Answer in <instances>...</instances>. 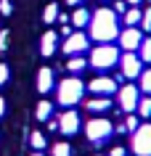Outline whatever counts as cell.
Here are the masks:
<instances>
[{"mask_svg": "<svg viewBox=\"0 0 151 156\" xmlns=\"http://www.w3.org/2000/svg\"><path fill=\"white\" fill-rule=\"evenodd\" d=\"M90 37L98 42H111L114 37H119V24L117 13L111 8H98L90 16Z\"/></svg>", "mask_w": 151, "mask_h": 156, "instance_id": "1", "label": "cell"}, {"mask_svg": "<svg viewBox=\"0 0 151 156\" xmlns=\"http://www.w3.org/2000/svg\"><path fill=\"white\" fill-rule=\"evenodd\" d=\"M117 61H119V50L114 48L111 42H101L98 48L90 53V61H88V64H90L93 69H101V72H103V69H111Z\"/></svg>", "mask_w": 151, "mask_h": 156, "instance_id": "2", "label": "cell"}, {"mask_svg": "<svg viewBox=\"0 0 151 156\" xmlns=\"http://www.w3.org/2000/svg\"><path fill=\"white\" fill-rule=\"evenodd\" d=\"M82 93H85L82 80L67 77V80H61V85H59V103L61 106H74V103H80Z\"/></svg>", "mask_w": 151, "mask_h": 156, "instance_id": "3", "label": "cell"}, {"mask_svg": "<svg viewBox=\"0 0 151 156\" xmlns=\"http://www.w3.org/2000/svg\"><path fill=\"white\" fill-rule=\"evenodd\" d=\"M111 132H114V127H111V122L103 119V116H95V119H90V122L85 124V135H88L90 143H103Z\"/></svg>", "mask_w": 151, "mask_h": 156, "instance_id": "4", "label": "cell"}, {"mask_svg": "<svg viewBox=\"0 0 151 156\" xmlns=\"http://www.w3.org/2000/svg\"><path fill=\"white\" fill-rule=\"evenodd\" d=\"M119 95V108L125 111V114H133L135 108H138V101H141V90L135 87V85H122L117 90Z\"/></svg>", "mask_w": 151, "mask_h": 156, "instance_id": "5", "label": "cell"}, {"mask_svg": "<svg viewBox=\"0 0 151 156\" xmlns=\"http://www.w3.org/2000/svg\"><path fill=\"white\" fill-rule=\"evenodd\" d=\"M133 151L138 156H151V124H141L133 132Z\"/></svg>", "mask_w": 151, "mask_h": 156, "instance_id": "6", "label": "cell"}, {"mask_svg": "<svg viewBox=\"0 0 151 156\" xmlns=\"http://www.w3.org/2000/svg\"><path fill=\"white\" fill-rule=\"evenodd\" d=\"M119 66H122V77H127V80L141 77V72H143L141 56H138V53H133V50H127V53H122V56H119Z\"/></svg>", "mask_w": 151, "mask_h": 156, "instance_id": "7", "label": "cell"}, {"mask_svg": "<svg viewBox=\"0 0 151 156\" xmlns=\"http://www.w3.org/2000/svg\"><path fill=\"white\" fill-rule=\"evenodd\" d=\"M119 80H111V77H95V80H90V85H88V87H90V93H95V95H106V98H109V95H114V93L119 90Z\"/></svg>", "mask_w": 151, "mask_h": 156, "instance_id": "8", "label": "cell"}, {"mask_svg": "<svg viewBox=\"0 0 151 156\" xmlns=\"http://www.w3.org/2000/svg\"><path fill=\"white\" fill-rule=\"evenodd\" d=\"M141 42H143V34H141L138 27H125V29L119 32V45L125 50H138Z\"/></svg>", "mask_w": 151, "mask_h": 156, "instance_id": "9", "label": "cell"}, {"mask_svg": "<svg viewBox=\"0 0 151 156\" xmlns=\"http://www.w3.org/2000/svg\"><path fill=\"white\" fill-rule=\"evenodd\" d=\"M85 50H88V37L82 32H72L64 40V53H69V56H77V53H85Z\"/></svg>", "mask_w": 151, "mask_h": 156, "instance_id": "10", "label": "cell"}, {"mask_svg": "<svg viewBox=\"0 0 151 156\" xmlns=\"http://www.w3.org/2000/svg\"><path fill=\"white\" fill-rule=\"evenodd\" d=\"M59 130L64 132V135H77L80 132V114L77 111H64V114L59 116Z\"/></svg>", "mask_w": 151, "mask_h": 156, "instance_id": "11", "label": "cell"}, {"mask_svg": "<svg viewBox=\"0 0 151 156\" xmlns=\"http://www.w3.org/2000/svg\"><path fill=\"white\" fill-rule=\"evenodd\" d=\"M56 45H59V34L56 32H42V40H40V53L45 58L56 53Z\"/></svg>", "mask_w": 151, "mask_h": 156, "instance_id": "12", "label": "cell"}, {"mask_svg": "<svg viewBox=\"0 0 151 156\" xmlns=\"http://www.w3.org/2000/svg\"><path fill=\"white\" fill-rule=\"evenodd\" d=\"M50 87H53V69H40L37 72V93L45 95V93H50Z\"/></svg>", "mask_w": 151, "mask_h": 156, "instance_id": "13", "label": "cell"}, {"mask_svg": "<svg viewBox=\"0 0 151 156\" xmlns=\"http://www.w3.org/2000/svg\"><path fill=\"white\" fill-rule=\"evenodd\" d=\"M85 108H88V111H95V114H98V111H109V108H111V101L106 98V95H98V98L85 101Z\"/></svg>", "mask_w": 151, "mask_h": 156, "instance_id": "14", "label": "cell"}, {"mask_svg": "<svg viewBox=\"0 0 151 156\" xmlns=\"http://www.w3.org/2000/svg\"><path fill=\"white\" fill-rule=\"evenodd\" d=\"M50 116H53V103L50 101H40L37 108H34V119L37 122H48Z\"/></svg>", "mask_w": 151, "mask_h": 156, "instance_id": "15", "label": "cell"}, {"mask_svg": "<svg viewBox=\"0 0 151 156\" xmlns=\"http://www.w3.org/2000/svg\"><path fill=\"white\" fill-rule=\"evenodd\" d=\"M90 16H93L90 11H85V8H77L74 13H72V24H74L77 29H85V27L90 24Z\"/></svg>", "mask_w": 151, "mask_h": 156, "instance_id": "16", "label": "cell"}, {"mask_svg": "<svg viewBox=\"0 0 151 156\" xmlns=\"http://www.w3.org/2000/svg\"><path fill=\"white\" fill-rule=\"evenodd\" d=\"M141 13H143V11H141V8H135V5H133V8H127L125 13H122V16H125V27L141 24Z\"/></svg>", "mask_w": 151, "mask_h": 156, "instance_id": "17", "label": "cell"}, {"mask_svg": "<svg viewBox=\"0 0 151 156\" xmlns=\"http://www.w3.org/2000/svg\"><path fill=\"white\" fill-rule=\"evenodd\" d=\"M56 19H59V5H56V3H48V5L42 8V21H45V24H53Z\"/></svg>", "mask_w": 151, "mask_h": 156, "instance_id": "18", "label": "cell"}, {"mask_svg": "<svg viewBox=\"0 0 151 156\" xmlns=\"http://www.w3.org/2000/svg\"><path fill=\"white\" fill-rule=\"evenodd\" d=\"M29 143H32L34 151H45V146H48V138H45L42 132H29Z\"/></svg>", "mask_w": 151, "mask_h": 156, "instance_id": "19", "label": "cell"}, {"mask_svg": "<svg viewBox=\"0 0 151 156\" xmlns=\"http://www.w3.org/2000/svg\"><path fill=\"white\" fill-rule=\"evenodd\" d=\"M85 66H88L85 56H72V58L67 61V69H69V72H82Z\"/></svg>", "mask_w": 151, "mask_h": 156, "instance_id": "20", "label": "cell"}, {"mask_svg": "<svg viewBox=\"0 0 151 156\" xmlns=\"http://www.w3.org/2000/svg\"><path fill=\"white\" fill-rule=\"evenodd\" d=\"M138 116H151V95H143L141 101H138Z\"/></svg>", "mask_w": 151, "mask_h": 156, "instance_id": "21", "label": "cell"}, {"mask_svg": "<svg viewBox=\"0 0 151 156\" xmlns=\"http://www.w3.org/2000/svg\"><path fill=\"white\" fill-rule=\"evenodd\" d=\"M138 56H141V61L151 64V37H149V40H143V42H141V48H138Z\"/></svg>", "mask_w": 151, "mask_h": 156, "instance_id": "22", "label": "cell"}, {"mask_svg": "<svg viewBox=\"0 0 151 156\" xmlns=\"http://www.w3.org/2000/svg\"><path fill=\"white\" fill-rule=\"evenodd\" d=\"M138 90L146 93V95H151V69L141 72V87H138Z\"/></svg>", "mask_w": 151, "mask_h": 156, "instance_id": "23", "label": "cell"}, {"mask_svg": "<svg viewBox=\"0 0 151 156\" xmlns=\"http://www.w3.org/2000/svg\"><path fill=\"white\" fill-rule=\"evenodd\" d=\"M50 154L53 156H72V146H69V143H56Z\"/></svg>", "mask_w": 151, "mask_h": 156, "instance_id": "24", "label": "cell"}, {"mask_svg": "<svg viewBox=\"0 0 151 156\" xmlns=\"http://www.w3.org/2000/svg\"><path fill=\"white\" fill-rule=\"evenodd\" d=\"M122 124H125V130H130V132H135L138 127H141V124H138V116H133V114H127Z\"/></svg>", "mask_w": 151, "mask_h": 156, "instance_id": "25", "label": "cell"}, {"mask_svg": "<svg viewBox=\"0 0 151 156\" xmlns=\"http://www.w3.org/2000/svg\"><path fill=\"white\" fill-rule=\"evenodd\" d=\"M141 27H143V32H151V8H146L141 13Z\"/></svg>", "mask_w": 151, "mask_h": 156, "instance_id": "26", "label": "cell"}, {"mask_svg": "<svg viewBox=\"0 0 151 156\" xmlns=\"http://www.w3.org/2000/svg\"><path fill=\"white\" fill-rule=\"evenodd\" d=\"M11 8H13L11 0H0V13H3V16H11Z\"/></svg>", "mask_w": 151, "mask_h": 156, "instance_id": "27", "label": "cell"}, {"mask_svg": "<svg viewBox=\"0 0 151 156\" xmlns=\"http://www.w3.org/2000/svg\"><path fill=\"white\" fill-rule=\"evenodd\" d=\"M5 82H8V66H5V64H0V87H3Z\"/></svg>", "mask_w": 151, "mask_h": 156, "instance_id": "28", "label": "cell"}, {"mask_svg": "<svg viewBox=\"0 0 151 156\" xmlns=\"http://www.w3.org/2000/svg\"><path fill=\"white\" fill-rule=\"evenodd\" d=\"M111 11H114V13H125V11H127V3H125V0H117Z\"/></svg>", "mask_w": 151, "mask_h": 156, "instance_id": "29", "label": "cell"}, {"mask_svg": "<svg viewBox=\"0 0 151 156\" xmlns=\"http://www.w3.org/2000/svg\"><path fill=\"white\" fill-rule=\"evenodd\" d=\"M109 156H127V151L122 146H117V148H111V151H109Z\"/></svg>", "mask_w": 151, "mask_h": 156, "instance_id": "30", "label": "cell"}, {"mask_svg": "<svg viewBox=\"0 0 151 156\" xmlns=\"http://www.w3.org/2000/svg\"><path fill=\"white\" fill-rule=\"evenodd\" d=\"M48 130H50V132L59 130V119H48Z\"/></svg>", "mask_w": 151, "mask_h": 156, "instance_id": "31", "label": "cell"}, {"mask_svg": "<svg viewBox=\"0 0 151 156\" xmlns=\"http://www.w3.org/2000/svg\"><path fill=\"white\" fill-rule=\"evenodd\" d=\"M3 114H5V101L0 98V119H3Z\"/></svg>", "mask_w": 151, "mask_h": 156, "instance_id": "32", "label": "cell"}, {"mask_svg": "<svg viewBox=\"0 0 151 156\" xmlns=\"http://www.w3.org/2000/svg\"><path fill=\"white\" fill-rule=\"evenodd\" d=\"M67 3H69V5H82L85 0H67Z\"/></svg>", "mask_w": 151, "mask_h": 156, "instance_id": "33", "label": "cell"}, {"mask_svg": "<svg viewBox=\"0 0 151 156\" xmlns=\"http://www.w3.org/2000/svg\"><path fill=\"white\" fill-rule=\"evenodd\" d=\"M125 3H130V5H138V3H141V0H125Z\"/></svg>", "mask_w": 151, "mask_h": 156, "instance_id": "34", "label": "cell"}, {"mask_svg": "<svg viewBox=\"0 0 151 156\" xmlns=\"http://www.w3.org/2000/svg\"><path fill=\"white\" fill-rule=\"evenodd\" d=\"M32 156H42V151H34V154H32Z\"/></svg>", "mask_w": 151, "mask_h": 156, "instance_id": "35", "label": "cell"}, {"mask_svg": "<svg viewBox=\"0 0 151 156\" xmlns=\"http://www.w3.org/2000/svg\"><path fill=\"white\" fill-rule=\"evenodd\" d=\"M98 156H101V154H98Z\"/></svg>", "mask_w": 151, "mask_h": 156, "instance_id": "36", "label": "cell"}]
</instances>
